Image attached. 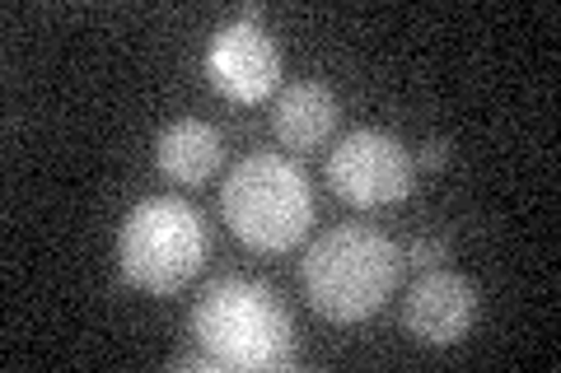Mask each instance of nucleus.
I'll return each mask as SVG.
<instances>
[{
    "mask_svg": "<svg viewBox=\"0 0 561 373\" xmlns=\"http://www.w3.org/2000/svg\"><path fill=\"white\" fill-rule=\"evenodd\" d=\"M337 127V98L319 80H300L280 94L272 113V131L280 136L286 150H319Z\"/></svg>",
    "mask_w": 561,
    "mask_h": 373,
    "instance_id": "8",
    "label": "nucleus"
},
{
    "mask_svg": "<svg viewBox=\"0 0 561 373\" xmlns=\"http://www.w3.org/2000/svg\"><path fill=\"white\" fill-rule=\"evenodd\" d=\"M328 187L351 206H393L412 191V154L389 131H351L328 154Z\"/></svg>",
    "mask_w": 561,
    "mask_h": 373,
    "instance_id": "5",
    "label": "nucleus"
},
{
    "mask_svg": "<svg viewBox=\"0 0 561 373\" xmlns=\"http://www.w3.org/2000/svg\"><path fill=\"white\" fill-rule=\"evenodd\" d=\"M416 159H421V168H445L449 164V145H445V140H426Z\"/></svg>",
    "mask_w": 561,
    "mask_h": 373,
    "instance_id": "11",
    "label": "nucleus"
},
{
    "mask_svg": "<svg viewBox=\"0 0 561 373\" xmlns=\"http://www.w3.org/2000/svg\"><path fill=\"white\" fill-rule=\"evenodd\" d=\"M117 261L136 290L173 294L202 271L206 224L183 197H150L122 220Z\"/></svg>",
    "mask_w": 561,
    "mask_h": 373,
    "instance_id": "4",
    "label": "nucleus"
},
{
    "mask_svg": "<svg viewBox=\"0 0 561 373\" xmlns=\"http://www.w3.org/2000/svg\"><path fill=\"white\" fill-rule=\"evenodd\" d=\"M398 247L370 224H337L305 253L309 304L332 323H360L383 308L398 280Z\"/></svg>",
    "mask_w": 561,
    "mask_h": 373,
    "instance_id": "1",
    "label": "nucleus"
},
{
    "mask_svg": "<svg viewBox=\"0 0 561 373\" xmlns=\"http://www.w3.org/2000/svg\"><path fill=\"white\" fill-rule=\"evenodd\" d=\"M202 350L220 369H290V317L280 299L257 280H220L192 313Z\"/></svg>",
    "mask_w": 561,
    "mask_h": 373,
    "instance_id": "2",
    "label": "nucleus"
},
{
    "mask_svg": "<svg viewBox=\"0 0 561 373\" xmlns=\"http://www.w3.org/2000/svg\"><path fill=\"white\" fill-rule=\"evenodd\" d=\"M206 75L234 103H262L280 84V47L262 24L230 20L206 47Z\"/></svg>",
    "mask_w": 561,
    "mask_h": 373,
    "instance_id": "6",
    "label": "nucleus"
},
{
    "mask_svg": "<svg viewBox=\"0 0 561 373\" xmlns=\"http://www.w3.org/2000/svg\"><path fill=\"white\" fill-rule=\"evenodd\" d=\"M220 210L234 234L257 253H286L313 224V191L300 164L280 154H249L220 187Z\"/></svg>",
    "mask_w": 561,
    "mask_h": 373,
    "instance_id": "3",
    "label": "nucleus"
},
{
    "mask_svg": "<svg viewBox=\"0 0 561 373\" xmlns=\"http://www.w3.org/2000/svg\"><path fill=\"white\" fill-rule=\"evenodd\" d=\"M220 159H225L220 131L197 117L169 121L160 140H154V164H160V173L173 177V183H206V177L220 168Z\"/></svg>",
    "mask_w": 561,
    "mask_h": 373,
    "instance_id": "9",
    "label": "nucleus"
},
{
    "mask_svg": "<svg viewBox=\"0 0 561 373\" xmlns=\"http://www.w3.org/2000/svg\"><path fill=\"white\" fill-rule=\"evenodd\" d=\"M402 323L416 336L421 346H454L463 341L478 323V285L468 276L454 271H426L408 290V304H402Z\"/></svg>",
    "mask_w": 561,
    "mask_h": 373,
    "instance_id": "7",
    "label": "nucleus"
},
{
    "mask_svg": "<svg viewBox=\"0 0 561 373\" xmlns=\"http://www.w3.org/2000/svg\"><path fill=\"white\" fill-rule=\"evenodd\" d=\"M408 261L416 266V271H435L440 261H449V243L421 234V238H412V247H408Z\"/></svg>",
    "mask_w": 561,
    "mask_h": 373,
    "instance_id": "10",
    "label": "nucleus"
}]
</instances>
